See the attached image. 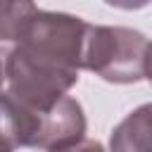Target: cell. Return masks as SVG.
<instances>
[{
    "instance_id": "1",
    "label": "cell",
    "mask_w": 152,
    "mask_h": 152,
    "mask_svg": "<svg viewBox=\"0 0 152 152\" xmlns=\"http://www.w3.org/2000/svg\"><path fill=\"white\" fill-rule=\"evenodd\" d=\"M90 26L76 14L38 10L7 50L10 100L24 109H48L59 102L86 69Z\"/></svg>"
},
{
    "instance_id": "2",
    "label": "cell",
    "mask_w": 152,
    "mask_h": 152,
    "mask_svg": "<svg viewBox=\"0 0 152 152\" xmlns=\"http://www.w3.org/2000/svg\"><path fill=\"white\" fill-rule=\"evenodd\" d=\"M10 107V126L17 147H36V150H62L81 142L86 138V114L78 100L64 95L48 109H24L14 104L7 95Z\"/></svg>"
},
{
    "instance_id": "3",
    "label": "cell",
    "mask_w": 152,
    "mask_h": 152,
    "mask_svg": "<svg viewBox=\"0 0 152 152\" xmlns=\"http://www.w3.org/2000/svg\"><path fill=\"white\" fill-rule=\"evenodd\" d=\"M150 40L128 26H90L86 69L107 83H138L145 78V52Z\"/></svg>"
},
{
    "instance_id": "4",
    "label": "cell",
    "mask_w": 152,
    "mask_h": 152,
    "mask_svg": "<svg viewBox=\"0 0 152 152\" xmlns=\"http://www.w3.org/2000/svg\"><path fill=\"white\" fill-rule=\"evenodd\" d=\"M109 152H152V102L135 107L114 126Z\"/></svg>"
},
{
    "instance_id": "5",
    "label": "cell",
    "mask_w": 152,
    "mask_h": 152,
    "mask_svg": "<svg viewBox=\"0 0 152 152\" xmlns=\"http://www.w3.org/2000/svg\"><path fill=\"white\" fill-rule=\"evenodd\" d=\"M36 12L33 0H0V45L12 48Z\"/></svg>"
},
{
    "instance_id": "6",
    "label": "cell",
    "mask_w": 152,
    "mask_h": 152,
    "mask_svg": "<svg viewBox=\"0 0 152 152\" xmlns=\"http://www.w3.org/2000/svg\"><path fill=\"white\" fill-rule=\"evenodd\" d=\"M5 59H7V48L0 45V140L10 142L17 150V142L12 138V126H10V107H7V76H5Z\"/></svg>"
},
{
    "instance_id": "7",
    "label": "cell",
    "mask_w": 152,
    "mask_h": 152,
    "mask_svg": "<svg viewBox=\"0 0 152 152\" xmlns=\"http://www.w3.org/2000/svg\"><path fill=\"white\" fill-rule=\"evenodd\" d=\"M52 152H104V147L97 140H86L83 138L81 142H76L71 147H62V150H52Z\"/></svg>"
},
{
    "instance_id": "8",
    "label": "cell",
    "mask_w": 152,
    "mask_h": 152,
    "mask_svg": "<svg viewBox=\"0 0 152 152\" xmlns=\"http://www.w3.org/2000/svg\"><path fill=\"white\" fill-rule=\"evenodd\" d=\"M109 7H116V10H126V12H133V10H142L147 7L152 0H104Z\"/></svg>"
},
{
    "instance_id": "9",
    "label": "cell",
    "mask_w": 152,
    "mask_h": 152,
    "mask_svg": "<svg viewBox=\"0 0 152 152\" xmlns=\"http://www.w3.org/2000/svg\"><path fill=\"white\" fill-rule=\"evenodd\" d=\"M145 78L152 83V43L147 45V52H145Z\"/></svg>"
},
{
    "instance_id": "10",
    "label": "cell",
    "mask_w": 152,
    "mask_h": 152,
    "mask_svg": "<svg viewBox=\"0 0 152 152\" xmlns=\"http://www.w3.org/2000/svg\"><path fill=\"white\" fill-rule=\"evenodd\" d=\"M0 152H14V147H12L10 142H5V140H0Z\"/></svg>"
}]
</instances>
